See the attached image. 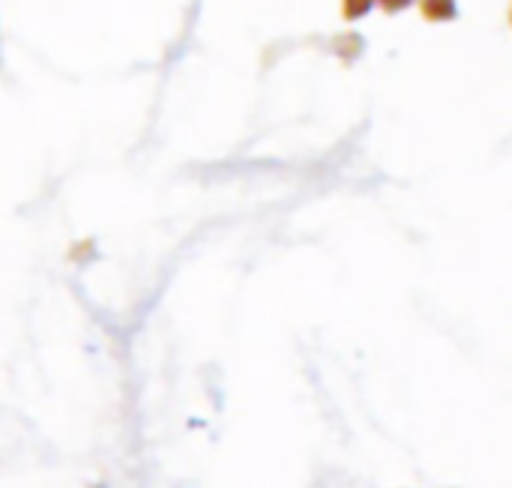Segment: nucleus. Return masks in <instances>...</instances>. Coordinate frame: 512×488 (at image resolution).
<instances>
[]
</instances>
